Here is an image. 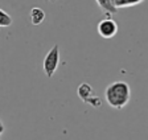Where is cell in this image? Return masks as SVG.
Segmentation results:
<instances>
[{"label":"cell","instance_id":"obj_1","mask_svg":"<svg viewBox=\"0 0 148 140\" xmlns=\"http://www.w3.org/2000/svg\"><path fill=\"white\" fill-rule=\"evenodd\" d=\"M105 99L112 109L122 110L128 104L131 99V87L124 81H115L110 83L105 90Z\"/></svg>","mask_w":148,"mask_h":140},{"label":"cell","instance_id":"obj_2","mask_svg":"<svg viewBox=\"0 0 148 140\" xmlns=\"http://www.w3.org/2000/svg\"><path fill=\"white\" fill-rule=\"evenodd\" d=\"M58 65H60V46L56 44L45 54L42 61V70L46 77L52 78L54 75V73L57 72Z\"/></svg>","mask_w":148,"mask_h":140},{"label":"cell","instance_id":"obj_3","mask_svg":"<svg viewBox=\"0 0 148 140\" xmlns=\"http://www.w3.org/2000/svg\"><path fill=\"white\" fill-rule=\"evenodd\" d=\"M118 27L116 21L111 17H105L98 23V27H97V31H98L99 36L103 38H112L115 34L118 33Z\"/></svg>","mask_w":148,"mask_h":140},{"label":"cell","instance_id":"obj_4","mask_svg":"<svg viewBox=\"0 0 148 140\" xmlns=\"http://www.w3.org/2000/svg\"><path fill=\"white\" fill-rule=\"evenodd\" d=\"M77 93H78V97H79L85 103L90 104V106L99 107L102 104L101 98H98L97 95H94V93H92V87L90 86L89 83H81L79 86H78Z\"/></svg>","mask_w":148,"mask_h":140},{"label":"cell","instance_id":"obj_5","mask_svg":"<svg viewBox=\"0 0 148 140\" xmlns=\"http://www.w3.org/2000/svg\"><path fill=\"white\" fill-rule=\"evenodd\" d=\"M29 20L33 25H40L42 24V21L45 20V11L38 8V7H34L29 11Z\"/></svg>","mask_w":148,"mask_h":140},{"label":"cell","instance_id":"obj_6","mask_svg":"<svg viewBox=\"0 0 148 140\" xmlns=\"http://www.w3.org/2000/svg\"><path fill=\"white\" fill-rule=\"evenodd\" d=\"M97 3L99 4L101 10L103 11L106 15H112V13L116 12L114 0H97Z\"/></svg>","mask_w":148,"mask_h":140},{"label":"cell","instance_id":"obj_7","mask_svg":"<svg viewBox=\"0 0 148 140\" xmlns=\"http://www.w3.org/2000/svg\"><path fill=\"white\" fill-rule=\"evenodd\" d=\"M144 0H114L115 8L119 10V8H130V7L138 5V4H142Z\"/></svg>","mask_w":148,"mask_h":140},{"label":"cell","instance_id":"obj_8","mask_svg":"<svg viewBox=\"0 0 148 140\" xmlns=\"http://www.w3.org/2000/svg\"><path fill=\"white\" fill-rule=\"evenodd\" d=\"M13 20L11 17L9 13H7L5 11L0 10V28H7L9 25H12Z\"/></svg>","mask_w":148,"mask_h":140},{"label":"cell","instance_id":"obj_9","mask_svg":"<svg viewBox=\"0 0 148 140\" xmlns=\"http://www.w3.org/2000/svg\"><path fill=\"white\" fill-rule=\"evenodd\" d=\"M3 131H4V126H3V123H1V120H0V135L3 134Z\"/></svg>","mask_w":148,"mask_h":140},{"label":"cell","instance_id":"obj_10","mask_svg":"<svg viewBox=\"0 0 148 140\" xmlns=\"http://www.w3.org/2000/svg\"><path fill=\"white\" fill-rule=\"evenodd\" d=\"M49 1H53V0H49Z\"/></svg>","mask_w":148,"mask_h":140}]
</instances>
